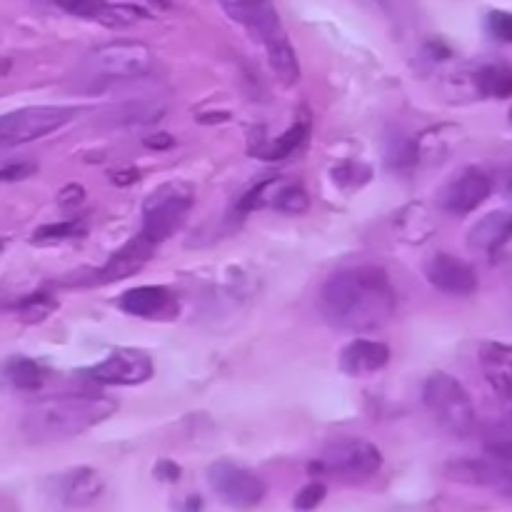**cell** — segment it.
Returning a JSON list of instances; mask_svg holds the SVG:
<instances>
[{
    "instance_id": "obj_22",
    "label": "cell",
    "mask_w": 512,
    "mask_h": 512,
    "mask_svg": "<svg viewBox=\"0 0 512 512\" xmlns=\"http://www.w3.org/2000/svg\"><path fill=\"white\" fill-rule=\"evenodd\" d=\"M420 160V148L413 138L403 133L390 135L388 148H385V163L395 173H410V170L418 165Z\"/></svg>"
},
{
    "instance_id": "obj_12",
    "label": "cell",
    "mask_w": 512,
    "mask_h": 512,
    "mask_svg": "<svg viewBox=\"0 0 512 512\" xmlns=\"http://www.w3.org/2000/svg\"><path fill=\"white\" fill-rule=\"evenodd\" d=\"M103 478L93 468H73L65 473L53 475L45 483V493L50 495L55 505L68 510H80L93 505L103 495Z\"/></svg>"
},
{
    "instance_id": "obj_15",
    "label": "cell",
    "mask_w": 512,
    "mask_h": 512,
    "mask_svg": "<svg viewBox=\"0 0 512 512\" xmlns=\"http://www.w3.org/2000/svg\"><path fill=\"white\" fill-rule=\"evenodd\" d=\"M153 250L155 245L150 240H145L143 235H135L133 240L123 245L120 250H115L110 255L108 263L95 273L93 283L98 285H108V283H118V280L130 278V275L140 273V270L148 265V260L153 258Z\"/></svg>"
},
{
    "instance_id": "obj_25",
    "label": "cell",
    "mask_w": 512,
    "mask_h": 512,
    "mask_svg": "<svg viewBox=\"0 0 512 512\" xmlns=\"http://www.w3.org/2000/svg\"><path fill=\"white\" fill-rule=\"evenodd\" d=\"M58 308V300L55 295L50 293H33V295H25L18 305H15V313L23 323L33 325V323H43L53 310Z\"/></svg>"
},
{
    "instance_id": "obj_38",
    "label": "cell",
    "mask_w": 512,
    "mask_h": 512,
    "mask_svg": "<svg viewBox=\"0 0 512 512\" xmlns=\"http://www.w3.org/2000/svg\"><path fill=\"white\" fill-rule=\"evenodd\" d=\"M0 250H3V243H0Z\"/></svg>"
},
{
    "instance_id": "obj_32",
    "label": "cell",
    "mask_w": 512,
    "mask_h": 512,
    "mask_svg": "<svg viewBox=\"0 0 512 512\" xmlns=\"http://www.w3.org/2000/svg\"><path fill=\"white\" fill-rule=\"evenodd\" d=\"M35 165L33 163H13V165H5L0 168V180L3 183H15V180H25L30 175H35Z\"/></svg>"
},
{
    "instance_id": "obj_35",
    "label": "cell",
    "mask_w": 512,
    "mask_h": 512,
    "mask_svg": "<svg viewBox=\"0 0 512 512\" xmlns=\"http://www.w3.org/2000/svg\"><path fill=\"white\" fill-rule=\"evenodd\" d=\"M145 145L153 150H165L173 145V138H170L168 133H155V135H148V138H145Z\"/></svg>"
},
{
    "instance_id": "obj_5",
    "label": "cell",
    "mask_w": 512,
    "mask_h": 512,
    "mask_svg": "<svg viewBox=\"0 0 512 512\" xmlns=\"http://www.w3.org/2000/svg\"><path fill=\"white\" fill-rule=\"evenodd\" d=\"M423 403L435 423L455 438H468L473 435L478 413L470 400L468 390L448 373H433L425 380Z\"/></svg>"
},
{
    "instance_id": "obj_31",
    "label": "cell",
    "mask_w": 512,
    "mask_h": 512,
    "mask_svg": "<svg viewBox=\"0 0 512 512\" xmlns=\"http://www.w3.org/2000/svg\"><path fill=\"white\" fill-rule=\"evenodd\" d=\"M488 445H508V448H512V413L505 415L503 420H498L490 428Z\"/></svg>"
},
{
    "instance_id": "obj_28",
    "label": "cell",
    "mask_w": 512,
    "mask_h": 512,
    "mask_svg": "<svg viewBox=\"0 0 512 512\" xmlns=\"http://www.w3.org/2000/svg\"><path fill=\"white\" fill-rule=\"evenodd\" d=\"M85 233V228L75 220H65V223H53L43 225V228L35 230V240L45 243V240H68V238H80Z\"/></svg>"
},
{
    "instance_id": "obj_27",
    "label": "cell",
    "mask_w": 512,
    "mask_h": 512,
    "mask_svg": "<svg viewBox=\"0 0 512 512\" xmlns=\"http://www.w3.org/2000/svg\"><path fill=\"white\" fill-rule=\"evenodd\" d=\"M278 185H280V180L270 178V180H263V183L255 185L253 190H248V193H245L238 203L240 213H250V210H258V208H263V205L273 203V195H275V188H278Z\"/></svg>"
},
{
    "instance_id": "obj_1",
    "label": "cell",
    "mask_w": 512,
    "mask_h": 512,
    "mask_svg": "<svg viewBox=\"0 0 512 512\" xmlns=\"http://www.w3.org/2000/svg\"><path fill=\"white\" fill-rule=\"evenodd\" d=\"M318 305L333 328L348 333H373L395 318L398 295L383 268L353 265L325 280Z\"/></svg>"
},
{
    "instance_id": "obj_14",
    "label": "cell",
    "mask_w": 512,
    "mask_h": 512,
    "mask_svg": "<svg viewBox=\"0 0 512 512\" xmlns=\"http://www.w3.org/2000/svg\"><path fill=\"white\" fill-rule=\"evenodd\" d=\"M425 278L440 293L458 295V298L473 295L478 290V273H475L473 265L450 253L433 255L425 265Z\"/></svg>"
},
{
    "instance_id": "obj_7",
    "label": "cell",
    "mask_w": 512,
    "mask_h": 512,
    "mask_svg": "<svg viewBox=\"0 0 512 512\" xmlns=\"http://www.w3.org/2000/svg\"><path fill=\"white\" fill-rule=\"evenodd\" d=\"M195 193L188 183H165L148 195L143 205V235L153 245L168 240L188 218Z\"/></svg>"
},
{
    "instance_id": "obj_10",
    "label": "cell",
    "mask_w": 512,
    "mask_h": 512,
    "mask_svg": "<svg viewBox=\"0 0 512 512\" xmlns=\"http://www.w3.org/2000/svg\"><path fill=\"white\" fill-rule=\"evenodd\" d=\"M208 485L220 503L235 510H250L263 503L265 498L263 480L253 470L243 468L238 463H228V460H220V463L210 465Z\"/></svg>"
},
{
    "instance_id": "obj_37",
    "label": "cell",
    "mask_w": 512,
    "mask_h": 512,
    "mask_svg": "<svg viewBox=\"0 0 512 512\" xmlns=\"http://www.w3.org/2000/svg\"><path fill=\"white\" fill-rule=\"evenodd\" d=\"M508 190H510V198H512V178H510V185H508Z\"/></svg>"
},
{
    "instance_id": "obj_33",
    "label": "cell",
    "mask_w": 512,
    "mask_h": 512,
    "mask_svg": "<svg viewBox=\"0 0 512 512\" xmlns=\"http://www.w3.org/2000/svg\"><path fill=\"white\" fill-rule=\"evenodd\" d=\"M85 200V190H83V185H65L63 190H60L58 193V205L60 208H65V210H73V208H78L80 203H83Z\"/></svg>"
},
{
    "instance_id": "obj_29",
    "label": "cell",
    "mask_w": 512,
    "mask_h": 512,
    "mask_svg": "<svg viewBox=\"0 0 512 512\" xmlns=\"http://www.w3.org/2000/svg\"><path fill=\"white\" fill-rule=\"evenodd\" d=\"M325 495H328V488H325L323 483H318V480H315V483H308L303 490H300L298 495H295L293 508L300 510V512L315 510L320 503H323Z\"/></svg>"
},
{
    "instance_id": "obj_11",
    "label": "cell",
    "mask_w": 512,
    "mask_h": 512,
    "mask_svg": "<svg viewBox=\"0 0 512 512\" xmlns=\"http://www.w3.org/2000/svg\"><path fill=\"white\" fill-rule=\"evenodd\" d=\"M155 373V365L148 353L133 348H118L105 360L95 363L93 368H85L83 375H88L93 383L100 385H140L148 383Z\"/></svg>"
},
{
    "instance_id": "obj_6",
    "label": "cell",
    "mask_w": 512,
    "mask_h": 512,
    "mask_svg": "<svg viewBox=\"0 0 512 512\" xmlns=\"http://www.w3.org/2000/svg\"><path fill=\"white\" fill-rule=\"evenodd\" d=\"M383 468V453L373 443L360 438H340L325 445L320 458L310 465L313 473H323L340 483L358 485L370 480Z\"/></svg>"
},
{
    "instance_id": "obj_26",
    "label": "cell",
    "mask_w": 512,
    "mask_h": 512,
    "mask_svg": "<svg viewBox=\"0 0 512 512\" xmlns=\"http://www.w3.org/2000/svg\"><path fill=\"white\" fill-rule=\"evenodd\" d=\"M308 205H310V198H308V193L300 188V185L280 183L278 188H275L270 208L280 210V213H288V215H303L305 210H308Z\"/></svg>"
},
{
    "instance_id": "obj_2",
    "label": "cell",
    "mask_w": 512,
    "mask_h": 512,
    "mask_svg": "<svg viewBox=\"0 0 512 512\" xmlns=\"http://www.w3.org/2000/svg\"><path fill=\"white\" fill-rule=\"evenodd\" d=\"M118 400L105 395H55L30 405L23 415V435L30 443H58L105 423Z\"/></svg>"
},
{
    "instance_id": "obj_30",
    "label": "cell",
    "mask_w": 512,
    "mask_h": 512,
    "mask_svg": "<svg viewBox=\"0 0 512 512\" xmlns=\"http://www.w3.org/2000/svg\"><path fill=\"white\" fill-rule=\"evenodd\" d=\"M488 28L498 40H503V43H512V13L493 10V13L488 15Z\"/></svg>"
},
{
    "instance_id": "obj_36",
    "label": "cell",
    "mask_w": 512,
    "mask_h": 512,
    "mask_svg": "<svg viewBox=\"0 0 512 512\" xmlns=\"http://www.w3.org/2000/svg\"><path fill=\"white\" fill-rule=\"evenodd\" d=\"M113 180L115 185H130L138 180V170H120V173H113Z\"/></svg>"
},
{
    "instance_id": "obj_39",
    "label": "cell",
    "mask_w": 512,
    "mask_h": 512,
    "mask_svg": "<svg viewBox=\"0 0 512 512\" xmlns=\"http://www.w3.org/2000/svg\"><path fill=\"white\" fill-rule=\"evenodd\" d=\"M510 120H512V110H510Z\"/></svg>"
},
{
    "instance_id": "obj_20",
    "label": "cell",
    "mask_w": 512,
    "mask_h": 512,
    "mask_svg": "<svg viewBox=\"0 0 512 512\" xmlns=\"http://www.w3.org/2000/svg\"><path fill=\"white\" fill-rule=\"evenodd\" d=\"M512 238V213H505V210H495V213H488L485 218H480L478 223L470 230L468 245L478 253L493 255L503 248L505 243H510Z\"/></svg>"
},
{
    "instance_id": "obj_9",
    "label": "cell",
    "mask_w": 512,
    "mask_h": 512,
    "mask_svg": "<svg viewBox=\"0 0 512 512\" xmlns=\"http://www.w3.org/2000/svg\"><path fill=\"white\" fill-rule=\"evenodd\" d=\"M73 118L75 110L65 105H35V108H20L0 115V148H13V145L45 138L68 125Z\"/></svg>"
},
{
    "instance_id": "obj_21",
    "label": "cell",
    "mask_w": 512,
    "mask_h": 512,
    "mask_svg": "<svg viewBox=\"0 0 512 512\" xmlns=\"http://www.w3.org/2000/svg\"><path fill=\"white\" fill-rule=\"evenodd\" d=\"M0 378H3L10 388L23 390V393H35V390L43 388L45 370L40 368L35 360L25 358V355H15V358L5 360L3 363Z\"/></svg>"
},
{
    "instance_id": "obj_19",
    "label": "cell",
    "mask_w": 512,
    "mask_h": 512,
    "mask_svg": "<svg viewBox=\"0 0 512 512\" xmlns=\"http://www.w3.org/2000/svg\"><path fill=\"white\" fill-rule=\"evenodd\" d=\"M120 308L135 318H160L175 310V298L170 290L160 285H140V288L128 290L120 295Z\"/></svg>"
},
{
    "instance_id": "obj_17",
    "label": "cell",
    "mask_w": 512,
    "mask_h": 512,
    "mask_svg": "<svg viewBox=\"0 0 512 512\" xmlns=\"http://www.w3.org/2000/svg\"><path fill=\"white\" fill-rule=\"evenodd\" d=\"M388 363L390 348L385 343H380V340L358 338L345 345V350L340 353V370L345 375H353V378H365V375L378 373Z\"/></svg>"
},
{
    "instance_id": "obj_24",
    "label": "cell",
    "mask_w": 512,
    "mask_h": 512,
    "mask_svg": "<svg viewBox=\"0 0 512 512\" xmlns=\"http://www.w3.org/2000/svg\"><path fill=\"white\" fill-rule=\"evenodd\" d=\"M475 85L488 98H512V70L503 65H488L475 75Z\"/></svg>"
},
{
    "instance_id": "obj_23",
    "label": "cell",
    "mask_w": 512,
    "mask_h": 512,
    "mask_svg": "<svg viewBox=\"0 0 512 512\" xmlns=\"http://www.w3.org/2000/svg\"><path fill=\"white\" fill-rule=\"evenodd\" d=\"M305 138H308V123H305V120H298V123L290 125L283 135H278L275 140L265 143L263 148H258L255 155L263 160H285L303 145Z\"/></svg>"
},
{
    "instance_id": "obj_8",
    "label": "cell",
    "mask_w": 512,
    "mask_h": 512,
    "mask_svg": "<svg viewBox=\"0 0 512 512\" xmlns=\"http://www.w3.org/2000/svg\"><path fill=\"white\" fill-rule=\"evenodd\" d=\"M445 475L455 483L488 488L500 498L512 500V448L508 445H488L480 458L450 460Z\"/></svg>"
},
{
    "instance_id": "obj_4",
    "label": "cell",
    "mask_w": 512,
    "mask_h": 512,
    "mask_svg": "<svg viewBox=\"0 0 512 512\" xmlns=\"http://www.w3.org/2000/svg\"><path fill=\"white\" fill-rule=\"evenodd\" d=\"M150 70H153V53L148 45L135 43V40H118V43L95 48L85 58L78 78L80 85L93 93V90H103L123 80L145 78Z\"/></svg>"
},
{
    "instance_id": "obj_18",
    "label": "cell",
    "mask_w": 512,
    "mask_h": 512,
    "mask_svg": "<svg viewBox=\"0 0 512 512\" xmlns=\"http://www.w3.org/2000/svg\"><path fill=\"white\" fill-rule=\"evenodd\" d=\"M480 365L493 393L512 400V343H483Z\"/></svg>"
},
{
    "instance_id": "obj_34",
    "label": "cell",
    "mask_w": 512,
    "mask_h": 512,
    "mask_svg": "<svg viewBox=\"0 0 512 512\" xmlns=\"http://www.w3.org/2000/svg\"><path fill=\"white\" fill-rule=\"evenodd\" d=\"M155 475H158L160 480H168V483H175V480L180 478V468L175 463H168V460H163V463L155 465Z\"/></svg>"
},
{
    "instance_id": "obj_13",
    "label": "cell",
    "mask_w": 512,
    "mask_h": 512,
    "mask_svg": "<svg viewBox=\"0 0 512 512\" xmlns=\"http://www.w3.org/2000/svg\"><path fill=\"white\" fill-rule=\"evenodd\" d=\"M490 193H493V183H490L488 175L478 168H468L445 185L440 205H443L445 213L468 215L478 210L490 198Z\"/></svg>"
},
{
    "instance_id": "obj_3",
    "label": "cell",
    "mask_w": 512,
    "mask_h": 512,
    "mask_svg": "<svg viewBox=\"0 0 512 512\" xmlns=\"http://www.w3.org/2000/svg\"><path fill=\"white\" fill-rule=\"evenodd\" d=\"M223 10L230 20L243 25L255 40L265 45L270 68L285 85L298 83V55H295V48L290 45L288 33L283 28V20H280L278 10L270 0H223Z\"/></svg>"
},
{
    "instance_id": "obj_16",
    "label": "cell",
    "mask_w": 512,
    "mask_h": 512,
    "mask_svg": "<svg viewBox=\"0 0 512 512\" xmlns=\"http://www.w3.org/2000/svg\"><path fill=\"white\" fill-rule=\"evenodd\" d=\"M58 8L65 13L78 15V18L98 20V23L108 25V28H128V25L138 23L143 18V10L133 8V5H115L108 0H53Z\"/></svg>"
}]
</instances>
